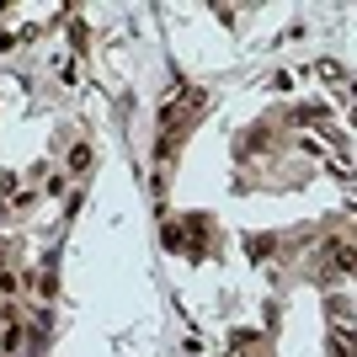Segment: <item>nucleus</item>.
Returning <instances> with one entry per match:
<instances>
[{
	"instance_id": "423d86ee",
	"label": "nucleus",
	"mask_w": 357,
	"mask_h": 357,
	"mask_svg": "<svg viewBox=\"0 0 357 357\" xmlns=\"http://www.w3.org/2000/svg\"><path fill=\"white\" fill-rule=\"evenodd\" d=\"M229 357H240V352H229Z\"/></svg>"
},
{
	"instance_id": "f257e3e1",
	"label": "nucleus",
	"mask_w": 357,
	"mask_h": 357,
	"mask_svg": "<svg viewBox=\"0 0 357 357\" xmlns=\"http://www.w3.org/2000/svg\"><path fill=\"white\" fill-rule=\"evenodd\" d=\"M267 144H272V128H245V134H240V149H245V155H267Z\"/></svg>"
},
{
	"instance_id": "39448f33",
	"label": "nucleus",
	"mask_w": 357,
	"mask_h": 357,
	"mask_svg": "<svg viewBox=\"0 0 357 357\" xmlns=\"http://www.w3.org/2000/svg\"><path fill=\"white\" fill-rule=\"evenodd\" d=\"M331 357H352V352H342V347H336V352H331Z\"/></svg>"
},
{
	"instance_id": "20e7f679",
	"label": "nucleus",
	"mask_w": 357,
	"mask_h": 357,
	"mask_svg": "<svg viewBox=\"0 0 357 357\" xmlns=\"http://www.w3.org/2000/svg\"><path fill=\"white\" fill-rule=\"evenodd\" d=\"M64 187H70V176H64V171H48V181H43V192H48V197H59Z\"/></svg>"
},
{
	"instance_id": "7ed1b4c3",
	"label": "nucleus",
	"mask_w": 357,
	"mask_h": 357,
	"mask_svg": "<svg viewBox=\"0 0 357 357\" xmlns=\"http://www.w3.org/2000/svg\"><path fill=\"white\" fill-rule=\"evenodd\" d=\"M16 288H22V272H11L6 261H0V294H6V298H16Z\"/></svg>"
},
{
	"instance_id": "f03ea898",
	"label": "nucleus",
	"mask_w": 357,
	"mask_h": 357,
	"mask_svg": "<svg viewBox=\"0 0 357 357\" xmlns=\"http://www.w3.org/2000/svg\"><path fill=\"white\" fill-rule=\"evenodd\" d=\"M80 171H91V144L80 139V144L70 149V160H64V176H80Z\"/></svg>"
}]
</instances>
